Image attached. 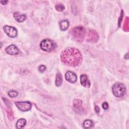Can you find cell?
Here are the masks:
<instances>
[{"instance_id": "cell-2", "label": "cell", "mask_w": 129, "mask_h": 129, "mask_svg": "<svg viewBox=\"0 0 129 129\" xmlns=\"http://www.w3.org/2000/svg\"><path fill=\"white\" fill-rule=\"evenodd\" d=\"M71 35L73 38L78 42H82L85 38L86 33L85 28L82 26H77L71 30Z\"/></svg>"}, {"instance_id": "cell-4", "label": "cell", "mask_w": 129, "mask_h": 129, "mask_svg": "<svg viewBox=\"0 0 129 129\" xmlns=\"http://www.w3.org/2000/svg\"><path fill=\"white\" fill-rule=\"evenodd\" d=\"M40 46L42 50L50 52L55 49L56 47V44L53 41L49 39H45L40 42Z\"/></svg>"}, {"instance_id": "cell-23", "label": "cell", "mask_w": 129, "mask_h": 129, "mask_svg": "<svg viewBox=\"0 0 129 129\" xmlns=\"http://www.w3.org/2000/svg\"><path fill=\"white\" fill-rule=\"evenodd\" d=\"M95 111L97 113H99V111H100V109L99 108V107L98 106H95Z\"/></svg>"}, {"instance_id": "cell-24", "label": "cell", "mask_w": 129, "mask_h": 129, "mask_svg": "<svg viewBox=\"0 0 129 129\" xmlns=\"http://www.w3.org/2000/svg\"><path fill=\"white\" fill-rule=\"evenodd\" d=\"M8 2V1H1V3L3 5H6L7 4V3Z\"/></svg>"}, {"instance_id": "cell-22", "label": "cell", "mask_w": 129, "mask_h": 129, "mask_svg": "<svg viewBox=\"0 0 129 129\" xmlns=\"http://www.w3.org/2000/svg\"><path fill=\"white\" fill-rule=\"evenodd\" d=\"M102 107H103V108L104 109L107 110L108 108V104L107 102H104L102 104Z\"/></svg>"}, {"instance_id": "cell-10", "label": "cell", "mask_w": 129, "mask_h": 129, "mask_svg": "<svg viewBox=\"0 0 129 129\" xmlns=\"http://www.w3.org/2000/svg\"><path fill=\"white\" fill-rule=\"evenodd\" d=\"M80 82L81 85L85 87L89 88L90 87V82L86 75L83 74L80 76Z\"/></svg>"}, {"instance_id": "cell-12", "label": "cell", "mask_w": 129, "mask_h": 129, "mask_svg": "<svg viewBox=\"0 0 129 129\" xmlns=\"http://www.w3.org/2000/svg\"><path fill=\"white\" fill-rule=\"evenodd\" d=\"M59 26L61 30H66L69 26V22L68 20H63L59 23Z\"/></svg>"}, {"instance_id": "cell-20", "label": "cell", "mask_w": 129, "mask_h": 129, "mask_svg": "<svg viewBox=\"0 0 129 129\" xmlns=\"http://www.w3.org/2000/svg\"><path fill=\"white\" fill-rule=\"evenodd\" d=\"M46 70V67L44 65H40L38 68V70L40 73H43Z\"/></svg>"}, {"instance_id": "cell-5", "label": "cell", "mask_w": 129, "mask_h": 129, "mask_svg": "<svg viewBox=\"0 0 129 129\" xmlns=\"http://www.w3.org/2000/svg\"><path fill=\"white\" fill-rule=\"evenodd\" d=\"M17 107L22 111H27L32 107L31 103L28 101H17L15 102Z\"/></svg>"}, {"instance_id": "cell-7", "label": "cell", "mask_w": 129, "mask_h": 129, "mask_svg": "<svg viewBox=\"0 0 129 129\" xmlns=\"http://www.w3.org/2000/svg\"><path fill=\"white\" fill-rule=\"evenodd\" d=\"M99 39V36L97 32L94 30H90L87 34V40L92 42H96Z\"/></svg>"}, {"instance_id": "cell-9", "label": "cell", "mask_w": 129, "mask_h": 129, "mask_svg": "<svg viewBox=\"0 0 129 129\" xmlns=\"http://www.w3.org/2000/svg\"><path fill=\"white\" fill-rule=\"evenodd\" d=\"M5 50L8 54L10 55H16L19 53L18 48L14 44L10 45L7 47Z\"/></svg>"}, {"instance_id": "cell-21", "label": "cell", "mask_w": 129, "mask_h": 129, "mask_svg": "<svg viewBox=\"0 0 129 129\" xmlns=\"http://www.w3.org/2000/svg\"><path fill=\"white\" fill-rule=\"evenodd\" d=\"M128 18H126V20L124 21V26H123V28L125 29V30L126 29H127V30H128Z\"/></svg>"}, {"instance_id": "cell-18", "label": "cell", "mask_w": 129, "mask_h": 129, "mask_svg": "<svg viewBox=\"0 0 129 129\" xmlns=\"http://www.w3.org/2000/svg\"><path fill=\"white\" fill-rule=\"evenodd\" d=\"M8 112V116L9 118L11 120H13L14 118V114H13V112L12 111V110L11 109V108H8V110L7 111Z\"/></svg>"}, {"instance_id": "cell-13", "label": "cell", "mask_w": 129, "mask_h": 129, "mask_svg": "<svg viewBox=\"0 0 129 129\" xmlns=\"http://www.w3.org/2000/svg\"><path fill=\"white\" fill-rule=\"evenodd\" d=\"M26 124V120L24 118L19 119L16 123V127L18 129L23 128Z\"/></svg>"}, {"instance_id": "cell-15", "label": "cell", "mask_w": 129, "mask_h": 129, "mask_svg": "<svg viewBox=\"0 0 129 129\" xmlns=\"http://www.w3.org/2000/svg\"><path fill=\"white\" fill-rule=\"evenodd\" d=\"M94 125V122L90 119H86L83 122V127L85 128H90Z\"/></svg>"}, {"instance_id": "cell-16", "label": "cell", "mask_w": 129, "mask_h": 129, "mask_svg": "<svg viewBox=\"0 0 129 129\" xmlns=\"http://www.w3.org/2000/svg\"><path fill=\"white\" fill-rule=\"evenodd\" d=\"M73 105L75 108L79 109L82 106V101L79 99H75L73 101Z\"/></svg>"}, {"instance_id": "cell-19", "label": "cell", "mask_w": 129, "mask_h": 129, "mask_svg": "<svg viewBox=\"0 0 129 129\" xmlns=\"http://www.w3.org/2000/svg\"><path fill=\"white\" fill-rule=\"evenodd\" d=\"M18 94V92L14 90L10 91L8 93V95L11 97H16V96H17Z\"/></svg>"}, {"instance_id": "cell-1", "label": "cell", "mask_w": 129, "mask_h": 129, "mask_svg": "<svg viewBox=\"0 0 129 129\" xmlns=\"http://www.w3.org/2000/svg\"><path fill=\"white\" fill-rule=\"evenodd\" d=\"M60 59L65 64L75 67L82 62V55L78 49L69 47L61 52Z\"/></svg>"}, {"instance_id": "cell-6", "label": "cell", "mask_w": 129, "mask_h": 129, "mask_svg": "<svg viewBox=\"0 0 129 129\" xmlns=\"http://www.w3.org/2000/svg\"><path fill=\"white\" fill-rule=\"evenodd\" d=\"M3 29L7 35L10 37L14 38L17 35V30L13 27L5 25L3 28Z\"/></svg>"}, {"instance_id": "cell-17", "label": "cell", "mask_w": 129, "mask_h": 129, "mask_svg": "<svg viewBox=\"0 0 129 129\" xmlns=\"http://www.w3.org/2000/svg\"><path fill=\"white\" fill-rule=\"evenodd\" d=\"M55 9L59 11V12H61L63 10H64L65 7L64 6V5L62 4H57L55 6Z\"/></svg>"}, {"instance_id": "cell-8", "label": "cell", "mask_w": 129, "mask_h": 129, "mask_svg": "<svg viewBox=\"0 0 129 129\" xmlns=\"http://www.w3.org/2000/svg\"><path fill=\"white\" fill-rule=\"evenodd\" d=\"M65 78L67 81L71 83H75L77 79L76 75L71 71H68L66 73Z\"/></svg>"}, {"instance_id": "cell-14", "label": "cell", "mask_w": 129, "mask_h": 129, "mask_svg": "<svg viewBox=\"0 0 129 129\" xmlns=\"http://www.w3.org/2000/svg\"><path fill=\"white\" fill-rule=\"evenodd\" d=\"M62 83V75L60 73H58L56 75L55 78V85L56 86L59 87L60 86Z\"/></svg>"}, {"instance_id": "cell-11", "label": "cell", "mask_w": 129, "mask_h": 129, "mask_svg": "<svg viewBox=\"0 0 129 129\" xmlns=\"http://www.w3.org/2000/svg\"><path fill=\"white\" fill-rule=\"evenodd\" d=\"M14 17L18 22H22L26 19V15L25 14H21L19 12H15L14 14Z\"/></svg>"}, {"instance_id": "cell-3", "label": "cell", "mask_w": 129, "mask_h": 129, "mask_svg": "<svg viewBox=\"0 0 129 129\" xmlns=\"http://www.w3.org/2000/svg\"><path fill=\"white\" fill-rule=\"evenodd\" d=\"M112 91L115 96L117 97H121L125 95L126 88L122 83H116L112 86Z\"/></svg>"}]
</instances>
